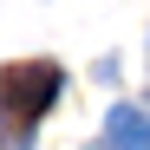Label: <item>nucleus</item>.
Returning <instances> with one entry per match:
<instances>
[{
	"label": "nucleus",
	"instance_id": "1",
	"mask_svg": "<svg viewBox=\"0 0 150 150\" xmlns=\"http://www.w3.org/2000/svg\"><path fill=\"white\" fill-rule=\"evenodd\" d=\"M65 85V72L52 59H26V65H7L0 72V124L13 137H33V124L52 111V98Z\"/></svg>",
	"mask_w": 150,
	"mask_h": 150
},
{
	"label": "nucleus",
	"instance_id": "2",
	"mask_svg": "<svg viewBox=\"0 0 150 150\" xmlns=\"http://www.w3.org/2000/svg\"><path fill=\"white\" fill-rule=\"evenodd\" d=\"M105 150H150V111L117 105V111L105 117Z\"/></svg>",
	"mask_w": 150,
	"mask_h": 150
}]
</instances>
